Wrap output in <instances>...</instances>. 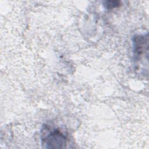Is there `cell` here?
I'll return each instance as SVG.
<instances>
[{
  "label": "cell",
  "mask_w": 149,
  "mask_h": 149,
  "mask_svg": "<svg viewBox=\"0 0 149 149\" xmlns=\"http://www.w3.org/2000/svg\"><path fill=\"white\" fill-rule=\"evenodd\" d=\"M44 141L47 147L61 148L66 144V137L59 130L54 129L47 134Z\"/></svg>",
  "instance_id": "6da1fadb"
},
{
  "label": "cell",
  "mask_w": 149,
  "mask_h": 149,
  "mask_svg": "<svg viewBox=\"0 0 149 149\" xmlns=\"http://www.w3.org/2000/svg\"><path fill=\"white\" fill-rule=\"evenodd\" d=\"M120 5V1H105L104 3V5L106 6L107 8H113L117 7Z\"/></svg>",
  "instance_id": "7a4b0ae2"
}]
</instances>
